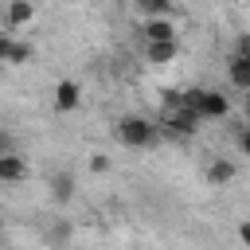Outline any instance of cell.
Here are the masks:
<instances>
[{
	"instance_id": "obj_1",
	"label": "cell",
	"mask_w": 250,
	"mask_h": 250,
	"mask_svg": "<svg viewBox=\"0 0 250 250\" xmlns=\"http://www.w3.org/2000/svg\"><path fill=\"white\" fill-rule=\"evenodd\" d=\"M113 137H117L125 148H148V145H156L160 125H156V121H148V117H141V113H125V117H117Z\"/></svg>"
},
{
	"instance_id": "obj_2",
	"label": "cell",
	"mask_w": 250,
	"mask_h": 250,
	"mask_svg": "<svg viewBox=\"0 0 250 250\" xmlns=\"http://www.w3.org/2000/svg\"><path fill=\"white\" fill-rule=\"evenodd\" d=\"M199 113L195 109H188V105H180V98H168V109H164V117L156 121L164 133H172V137H191L195 129H199Z\"/></svg>"
},
{
	"instance_id": "obj_3",
	"label": "cell",
	"mask_w": 250,
	"mask_h": 250,
	"mask_svg": "<svg viewBox=\"0 0 250 250\" xmlns=\"http://www.w3.org/2000/svg\"><path fill=\"white\" fill-rule=\"evenodd\" d=\"M195 113H199L203 121H223V117L230 113V98H227V94H219V90H211V86H199Z\"/></svg>"
},
{
	"instance_id": "obj_4",
	"label": "cell",
	"mask_w": 250,
	"mask_h": 250,
	"mask_svg": "<svg viewBox=\"0 0 250 250\" xmlns=\"http://www.w3.org/2000/svg\"><path fill=\"white\" fill-rule=\"evenodd\" d=\"M141 35H145V43H172L176 39V20L172 16H152V20L141 23Z\"/></svg>"
},
{
	"instance_id": "obj_5",
	"label": "cell",
	"mask_w": 250,
	"mask_h": 250,
	"mask_svg": "<svg viewBox=\"0 0 250 250\" xmlns=\"http://www.w3.org/2000/svg\"><path fill=\"white\" fill-rule=\"evenodd\" d=\"M35 20V4L31 0H4V27L8 31H20Z\"/></svg>"
},
{
	"instance_id": "obj_6",
	"label": "cell",
	"mask_w": 250,
	"mask_h": 250,
	"mask_svg": "<svg viewBox=\"0 0 250 250\" xmlns=\"http://www.w3.org/2000/svg\"><path fill=\"white\" fill-rule=\"evenodd\" d=\"M27 176H31V168L20 152H0V184H23Z\"/></svg>"
},
{
	"instance_id": "obj_7",
	"label": "cell",
	"mask_w": 250,
	"mask_h": 250,
	"mask_svg": "<svg viewBox=\"0 0 250 250\" xmlns=\"http://www.w3.org/2000/svg\"><path fill=\"white\" fill-rule=\"evenodd\" d=\"M78 102H82V86L70 82V78H62L55 86V109L59 113H70V109H78Z\"/></svg>"
},
{
	"instance_id": "obj_8",
	"label": "cell",
	"mask_w": 250,
	"mask_h": 250,
	"mask_svg": "<svg viewBox=\"0 0 250 250\" xmlns=\"http://www.w3.org/2000/svg\"><path fill=\"white\" fill-rule=\"evenodd\" d=\"M176 55H180V39H172V43H145V59L152 66H168V62H176Z\"/></svg>"
},
{
	"instance_id": "obj_9",
	"label": "cell",
	"mask_w": 250,
	"mask_h": 250,
	"mask_svg": "<svg viewBox=\"0 0 250 250\" xmlns=\"http://www.w3.org/2000/svg\"><path fill=\"white\" fill-rule=\"evenodd\" d=\"M234 172H238V168H234V160L215 156V160L207 164V184H211V188H227V184L234 180Z\"/></svg>"
},
{
	"instance_id": "obj_10",
	"label": "cell",
	"mask_w": 250,
	"mask_h": 250,
	"mask_svg": "<svg viewBox=\"0 0 250 250\" xmlns=\"http://www.w3.org/2000/svg\"><path fill=\"white\" fill-rule=\"evenodd\" d=\"M227 82L234 86V90H250V59H238V55H230V62H227Z\"/></svg>"
},
{
	"instance_id": "obj_11",
	"label": "cell",
	"mask_w": 250,
	"mask_h": 250,
	"mask_svg": "<svg viewBox=\"0 0 250 250\" xmlns=\"http://www.w3.org/2000/svg\"><path fill=\"white\" fill-rule=\"evenodd\" d=\"M74 188H78V184H74L70 172H55V176H51V199H55V203H70V199H74Z\"/></svg>"
},
{
	"instance_id": "obj_12",
	"label": "cell",
	"mask_w": 250,
	"mask_h": 250,
	"mask_svg": "<svg viewBox=\"0 0 250 250\" xmlns=\"http://www.w3.org/2000/svg\"><path fill=\"white\" fill-rule=\"evenodd\" d=\"M137 4V12L145 16V20H152V16H172V0H133Z\"/></svg>"
},
{
	"instance_id": "obj_13",
	"label": "cell",
	"mask_w": 250,
	"mask_h": 250,
	"mask_svg": "<svg viewBox=\"0 0 250 250\" xmlns=\"http://www.w3.org/2000/svg\"><path fill=\"white\" fill-rule=\"evenodd\" d=\"M35 59V47L27 43V39H16L12 43V55H8V66H23V62H31Z\"/></svg>"
},
{
	"instance_id": "obj_14",
	"label": "cell",
	"mask_w": 250,
	"mask_h": 250,
	"mask_svg": "<svg viewBox=\"0 0 250 250\" xmlns=\"http://www.w3.org/2000/svg\"><path fill=\"white\" fill-rule=\"evenodd\" d=\"M86 164H90V172H94V176H105V172H109V156H105V152H94Z\"/></svg>"
},
{
	"instance_id": "obj_15",
	"label": "cell",
	"mask_w": 250,
	"mask_h": 250,
	"mask_svg": "<svg viewBox=\"0 0 250 250\" xmlns=\"http://www.w3.org/2000/svg\"><path fill=\"white\" fill-rule=\"evenodd\" d=\"M12 43H16V35H12V31H0V62H8V55H12Z\"/></svg>"
},
{
	"instance_id": "obj_16",
	"label": "cell",
	"mask_w": 250,
	"mask_h": 250,
	"mask_svg": "<svg viewBox=\"0 0 250 250\" xmlns=\"http://www.w3.org/2000/svg\"><path fill=\"white\" fill-rule=\"evenodd\" d=\"M234 55H238V59H250V31H242V35L234 39Z\"/></svg>"
},
{
	"instance_id": "obj_17",
	"label": "cell",
	"mask_w": 250,
	"mask_h": 250,
	"mask_svg": "<svg viewBox=\"0 0 250 250\" xmlns=\"http://www.w3.org/2000/svg\"><path fill=\"white\" fill-rule=\"evenodd\" d=\"M238 152H242V156H250V125H246V129H238Z\"/></svg>"
},
{
	"instance_id": "obj_18",
	"label": "cell",
	"mask_w": 250,
	"mask_h": 250,
	"mask_svg": "<svg viewBox=\"0 0 250 250\" xmlns=\"http://www.w3.org/2000/svg\"><path fill=\"white\" fill-rule=\"evenodd\" d=\"M238 242L250 250V219H246V223H238Z\"/></svg>"
},
{
	"instance_id": "obj_19",
	"label": "cell",
	"mask_w": 250,
	"mask_h": 250,
	"mask_svg": "<svg viewBox=\"0 0 250 250\" xmlns=\"http://www.w3.org/2000/svg\"><path fill=\"white\" fill-rule=\"evenodd\" d=\"M242 109H246V117H250V90L242 94Z\"/></svg>"
},
{
	"instance_id": "obj_20",
	"label": "cell",
	"mask_w": 250,
	"mask_h": 250,
	"mask_svg": "<svg viewBox=\"0 0 250 250\" xmlns=\"http://www.w3.org/2000/svg\"><path fill=\"white\" fill-rule=\"evenodd\" d=\"M0 230H4V219H0Z\"/></svg>"
}]
</instances>
